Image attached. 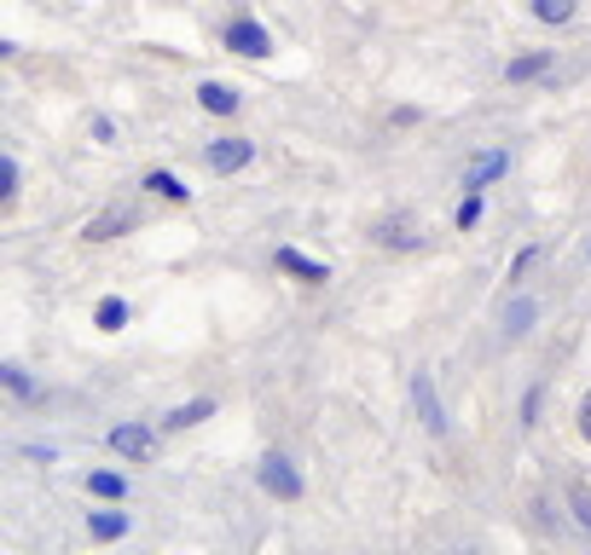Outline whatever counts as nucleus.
I'll return each mask as SVG.
<instances>
[{
    "mask_svg": "<svg viewBox=\"0 0 591 555\" xmlns=\"http://www.w3.org/2000/svg\"><path fill=\"white\" fill-rule=\"evenodd\" d=\"M227 47L243 53V58H268L273 41H268V30H261V24H232V30H227Z\"/></svg>",
    "mask_w": 591,
    "mask_h": 555,
    "instance_id": "obj_3",
    "label": "nucleus"
},
{
    "mask_svg": "<svg viewBox=\"0 0 591 555\" xmlns=\"http://www.w3.org/2000/svg\"><path fill=\"white\" fill-rule=\"evenodd\" d=\"M122 319H128V307H122V301L99 307V331H122Z\"/></svg>",
    "mask_w": 591,
    "mask_h": 555,
    "instance_id": "obj_17",
    "label": "nucleus"
},
{
    "mask_svg": "<svg viewBox=\"0 0 591 555\" xmlns=\"http://www.w3.org/2000/svg\"><path fill=\"white\" fill-rule=\"evenodd\" d=\"M93 492H99V498H122V475H111V469H99V475H93Z\"/></svg>",
    "mask_w": 591,
    "mask_h": 555,
    "instance_id": "obj_19",
    "label": "nucleus"
},
{
    "mask_svg": "<svg viewBox=\"0 0 591 555\" xmlns=\"http://www.w3.org/2000/svg\"><path fill=\"white\" fill-rule=\"evenodd\" d=\"M504 169H511V157H504V151H487V157H476V169L464 174V185H487V180H499Z\"/></svg>",
    "mask_w": 591,
    "mask_h": 555,
    "instance_id": "obj_10",
    "label": "nucleus"
},
{
    "mask_svg": "<svg viewBox=\"0 0 591 555\" xmlns=\"http://www.w3.org/2000/svg\"><path fill=\"white\" fill-rule=\"evenodd\" d=\"M261 486H268L273 498H302V475H296V469L279 458V451H273L268 463H261Z\"/></svg>",
    "mask_w": 591,
    "mask_h": 555,
    "instance_id": "obj_1",
    "label": "nucleus"
},
{
    "mask_svg": "<svg viewBox=\"0 0 591 555\" xmlns=\"http://www.w3.org/2000/svg\"><path fill=\"white\" fill-rule=\"evenodd\" d=\"M580 435L591 440V394H586V405H580Z\"/></svg>",
    "mask_w": 591,
    "mask_h": 555,
    "instance_id": "obj_23",
    "label": "nucleus"
},
{
    "mask_svg": "<svg viewBox=\"0 0 591 555\" xmlns=\"http://www.w3.org/2000/svg\"><path fill=\"white\" fill-rule=\"evenodd\" d=\"M146 185H151V192H162V197H174V203H186V185H180L174 174H151Z\"/></svg>",
    "mask_w": 591,
    "mask_h": 555,
    "instance_id": "obj_15",
    "label": "nucleus"
},
{
    "mask_svg": "<svg viewBox=\"0 0 591 555\" xmlns=\"http://www.w3.org/2000/svg\"><path fill=\"white\" fill-rule=\"evenodd\" d=\"M481 220V197H464L458 203V226H476Z\"/></svg>",
    "mask_w": 591,
    "mask_h": 555,
    "instance_id": "obj_21",
    "label": "nucleus"
},
{
    "mask_svg": "<svg viewBox=\"0 0 591 555\" xmlns=\"http://www.w3.org/2000/svg\"><path fill=\"white\" fill-rule=\"evenodd\" d=\"M151 428H139V423H122L111 428V451H122V458H151Z\"/></svg>",
    "mask_w": 591,
    "mask_h": 555,
    "instance_id": "obj_4",
    "label": "nucleus"
},
{
    "mask_svg": "<svg viewBox=\"0 0 591 555\" xmlns=\"http://www.w3.org/2000/svg\"><path fill=\"white\" fill-rule=\"evenodd\" d=\"M504 324H511V336H522L527 324H534V301H516L511 313H504Z\"/></svg>",
    "mask_w": 591,
    "mask_h": 555,
    "instance_id": "obj_16",
    "label": "nucleus"
},
{
    "mask_svg": "<svg viewBox=\"0 0 591 555\" xmlns=\"http://www.w3.org/2000/svg\"><path fill=\"white\" fill-rule=\"evenodd\" d=\"M128 220H134V209H105V215H93V220H88V238H93V243H105V238H116Z\"/></svg>",
    "mask_w": 591,
    "mask_h": 555,
    "instance_id": "obj_8",
    "label": "nucleus"
},
{
    "mask_svg": "<svg viewBox=\"0 0 591 555\" xmlns=\"http://www.w3.org/2000/svg\"><path fill=\"white\" fill-rule=\"evenodd\" d=\"M377 243H383V250H418V243H423V226L406 220V215H389V220L377 226Z\"/></svg>",
    "mask_w": 591,
    "mask_h": 555,
    "instance_id": "obj_2",
    "label": "nucleus"
},
{
    "mask_svg": "<svg viewBox=\"0 0 591 555\" xmlns=\"http://www.w3.org/2000/svg\"><path fill=\"white\" fill-rule=\"evenodd\" d=\"M279 266H284V273H296L302 284H325V266L308 261V255H296V250H279Z\"/></svg>",
    "mask_w": 591,
    "mask_h": 555,
    "instance_id": "obj_9",
    "label": "nucleus"
},
{
    "mask_svg": "<svg viewBox=\"0 0 591 555\" xmlns=\"http://www.w3.org/2000/svg\"><path fill=\"white\" fill-rule=\"evenodd\" d=\"M209 400H192V405H180V411H169V428H192V423H203V417H209Z\"/></svg>",
    "mask_w": 591,
    "mask_h": 555,
    "instance_id": "obj_12",
    "label": "nucleus"
},
{
    "mask_svg": "<svg viewBox=\"0 0 591 555\" xmlns=\"http://www.w3.org/2000/svg\"><path fill=\"white\" fill-rule=\"evenodd\" d=\"M250 162V139H220V146H209V169L215 174H232Z\"/></svg>",
    "mask_w": 591,
    "mask_h": 555,
    "instance_id": "obj_5",
    "label": "nucleus"
},
{
    "mask_svg": "<svg viewBox=\"0 0 591 555\" xmlns=\"http://www.w3.org/2000/svg\"><path fill=\"white\" fill-rule=\"evenodd\" d=\"M12 192H18V162H7V169H0V197L12 203Z\"/></svg>",
    "mask_w": 591,
    "mask_h": 555,
    "instance_id": "obj_22",
    "label": "nucleus"
},
{
    "mask_svg": "<svg viewBox=\"0 0 591 555\" xmlns=\"http://www.w3.org/2000/svg\"><path fill=\"white\" fill-rule=\"evenodd\" d=\"M197 105L209 111V116H232V111H238V93L220 88V81H203V88H197Z\"/></svg>",
    "mask_w": 591,
    "mask_h": 555,
    "instance_id": "obj_7",
    "label": "nucleus"
},
{
    "mask_svg": "<svg viewBox=\"0 0 591 555\" xmlns=\"http://www.w3.org/2000/svg\"><path fill=\"white\" fill-rule=\"evenodd\" d=\"M412 400H418V417H423V428H446V417H441V405H435V388H430V377L418 370V382H412Z\"/></svg>",
    "mask_w": 591,
    "mask_h": 555,
    "instance_id": "obj_6",
    "label": "nucleus"
},
{
    "mask_svg": "<svg viewBox=\"0 0 591 555\" xmlns=\"http://www.w3.org/2000/svg\"><path fill=\"white\" fill-rule=\"evenodd\" d=\"M122 532H128V516H116V509H105V516H93V539H122Z\"/></svg>",
    "mask_w": 591,
    "mask_h": 555,
    "instance_id": "obj_13",
    "label": "nucleus"
},
{
    "mask_svg": "<svg viewBox=\"0 0 591 555\" xmlns=\"http://www.w3.org/2000/svg\"><path fill=\"white\" fill-rule=\"evenodd\" d=\"M545 65H552L545 53H527V58H516V65L504 70V76H511V81H534V76H545Z\"/></svg>",
    "mask_w": 591,
    "mask_h": 555,
    "instance_id": "obj_14",
    "label": "nucleus"
},
{
    "mask_svg": "<svg viewBox=\"0 0 591 555\" xmlns=\"http://www.w3.org/2000/svg\"><path fill=\"white\" fill-rule=\"evenodd\" d=\"M568 504H575V516H580V527L591 532V486H575V492H568Z\"/></svg>",
    "mask_w": 591,
    "mask_h": 555,
    "instance_id": "obj_18",
    "label": "nucleus"
},
{
    "mask_svg": "<svg viewBox=\"0 0 591 555\" xmlns=\"http://www.w3.org/2000/svg\"><path fill=\"white\" fill-rule=\"evenodd\" d=\"M0 377H7V388H12V394H35V388H30V377H24V370H18V365H7V370H0Z\"/></svg>",
    "mask_w": 591,
    "mask_h": 555,
    "instance_id": "obj_20",
    "label": "nucleus"
},
{
    "mask_svg": "<svg viewBox=\"0 0 591 555\" xmlns=\"http://www.w3.org/2000/svg\"><path fill=\"white\" fill-rule=\"evenodd\" d=\"M534 18L539 24H568V18H575V0H534Z\"/></svg>",
    "mask_w": 591,
    "mask_h": 555,
    "instance_id": "obj_11",
    "label": "nucleus"
}]
</instances>
